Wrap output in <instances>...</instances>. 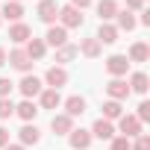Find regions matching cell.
<instances>
[{
    "mask_svg": "<svg viewBox=\"0 0 150 150\" xmlns=\"http://www.w3.org/2000/svg\"><path fill=\"white\" fill-rule=\"evenodd\" d=\"M59 27H65V30H77V27H83L86 24V15L80 12V9H74L71 3L68 6H59Z\"/></svg>",
    "mask_w": 150,
    "mask_h": 150,
    "instance_id": "1",
    "label": "cell"
},
{
    "mask_svg": "<svg viewBox=\"0 0 150 150\" xmlns=\"http://www.w3.org/2000/svg\"><path fill=\"white\" fill-rule=\"evenodd\" d=\"M141 129H144V124H141L135 115H127V112H124V115L118 118V129H115V132H121L124 138H129V141H132L135 135H141Z\"/></svg>",
    "mask_w": 150,
    "mask_h": 150,
    "instance_id": "2",
    "label": "cell"
},
{
    "mask_svg": "<svg viewBox=\"0 0 150 150\" xmlns=\"http://www.w3.org/2000/svg\"><path fill=\"white\" fill-rule=\"evenodd\" d=\"M106 71H109L112 80H124L127 71H129V59H127L124 53H112V56L106 59Z\"/></svg>",
    "mask_w": 150,
    "mask_h": 150,
    "instance_id": "3",
    "label": "cell"
},
{
    "mask_svg": "<svg viewBox=\"0 0 150 150\" xmlns=\"http://www.w3.org/2000/svg\"><path fill=\"white\" fill-rule=\"evenodd\" d=\"M18 88H21V94H24V100H35V97L41 94V88H44V83H41L38 77H33V74H24V77H21V83H18Z\"/></svg>",
    "mask_w": 150,
    "mask_h": 150,
    "instance_id": "4",
    "label": "cell"
},
{
    "mask_svg": "<svg viewBox=\"0 0 150 150\" xmlns=\"http://www.w3.org/2000/svg\"><path fill=\"white\" fill-rule=\"evenodd\" d=\"M6 62H9L15 71H21V74H30V71H33V59L27 56L24 47H15L12 53H6Z\"/></svg>",
    "mask_w": 150,
    "mask_h": 150,
    "instance_id": "5",
    "label": "cell"
},
{
    "mask_svg": "<svg viewBox=\"0 0 150 150\" xmlns=\"http://www.w3.org/2000/svg\"><path fill=\"white\" fill-rule=\"evenodd\" d=\"M47 88H62V86H68V71L62 68V65H53V68H47V74H44V80H41Z\"/></svg>",
    "mask_w": 150,
    "mask_h": 150,
    "instance_id": "6",
    "label": "cell"
},
{
    "mask_svg": "<svg viewBox=\"0 0 150 150\" xmlns=\"http://www.w3.org/2000/svg\"><path fill=\"white\" fill-rule=\"evenodd\" d=\"M35 15H38L41 24L53 27V24H56V15H59V3H56V0H41L38 9H35Z\"/></svg>",
    "mask_w": 150,
    "mask_h": 150,
    "instance_id": "7",
    "label": "cell"
},
{
    "mask_svg": "<svg viewBox=\"0 0 150 150\" xmlns=\"http://www.w3.org/2000/svg\"><path fill=\"white\" fill-rule=\"evenodd\" d=\"M106 94H109V100H118V103H124L132 91H129V86H127V80H109L106 83Z\"/></svg>",
    "mask_w": 150,
    "mask_h": 150,
    "instance_id": "8",
    "label": "cell"
},
{
    "mask_svg": "<svg viewBox=\"0 0 150 150\" xmlns=\"http://www.w3.org/2000/svg\"><path fill=\"white\" fill-rule=\"evenodd\" d=\"M38 112H41V109H38V103H35V100H21V103L15 106V115H18L24 124H35Z\"/></svg>",
    "mask_w": 150,
    "mask_h": 150,
    "instance_id": "9",
    "label": "cell"
},
{
    "mask_svg": "<svg viewBox=\"0 0 150 150\" xmlns=\"http://www.w3.org/2000/svg\"><path fill=\"white\" fill-rule=\"evenodd\" d=\"M68 144H71L74 150H88V147H91V132L83 129V127H80V129L74 127V129L68 132Z\"/></svg>",
    "mask_w": 150,
    "mask_h": 150,
    "instance_id": "10",
    "label": "cell"
},
{
    "mask_svg": "<svg viewBox=\"0 0 150 150\" xmlns=\"http://www.w3.org/2000/svg\"><path fill=\"white\" fill-rule=\"evenodd\" d=\"M88 132H91V138L112 141V138H115V124H112V121H103V118H97V121H94V127H91Z\"/></svg>",
    "mask_w": 150,
    "mask_h": 150,
    "instance_id": "11",
    "label": "cell"
},
{
    "mask_svg": "<svg viewBox=\"0 0 150 150\" xmlns=\"http://www.w3.org/2000/svg\"><path fill=\"white\" fill-rule=\"evenodd\" d=\"M44 44H47V47H62V44H68V30H65V27H59V24L47 27Z\"/></svg>",
    "mask_w": 150,
    "mask_h": 150,
    "instance_id": "12",
    "label": "cell"
},
{
    "mask_svg": "<svg viewBox=\"0 0 150 150\" xmlns=\"http://www.w3.org/2000/svg\"><path fill=\"white\" fill-rule=\"evenodd\" d=\"M62 106V94L56 88H41L38 94V109H59Z\"/></svg>",
    "mask_w": 150,
    "mask_h": 150,
    "instance_id": "13",
    "label": "cell"
},
{
    "mask_svg": "<svg viewBox=\"0 0 150 150\" xmlns=\"http://www.w3.org/2000/svg\"><path fill=\"white\" fill-rule=\"evenodd\" d=\"M18 144H24V147H30V144H38L41 141V129L35 127V124H24L21 129H18Z\"/></svg>",
    "mask_w": 150,
    "mask_h": 150,
    "instance_id": "14",
    "label": "cell"
},
{
    "mask_svg": "<svg viewBox=\"0 0 150 150\" xmlns=\"http://www.w3.org/2000/svg\"><path fill=\"white\" fill-rule=\"evenodd\" d=\"M115 27H118V33H132L135 27H138V21H135V12H127V9H118V15H115Z\"/></svg>",
    "mask_w": 150,
    "mask_h": 150,
    "instance_id": "15",
    "label": "cell"
},
{
    "mask_svg": "<svg viewBox=\"0 0 150 150\" xmlns=\"http://www.w3.org/2000/svg\"><path fill=\"white\" fill-rule=\"evenodd\" d=\"M30 38H33V30H30L24 21H18V24L9 27V41H15V44H27Z\"/></svg>",
    "mask_w": 150,
    "mask_h": 150,
    "instance_id": "16",
    "label": "cell"
},
{
    "mask_svg": "<svg viewBox=\"0 0 150 150\" xmlns=\"http://www.w3.org/2000/svg\"><path fill=\"white\" fill-rule=\"evenodd\" d=\"M24 50H27V56H30L33 62H41V59L47 56V44H44V38H35V35L27 41V47H24Z\"/></svg>",
    "mask_w": 150,
    "mask_h": 150,
    "instance_id": "17",
    "label": "cell"
},
{
    "mask_svg": "<svg viewBox=\"0 0 150 150\" xmlns=\"http://www.w3.org/2000/svg\"><path fill=\"white\" fill-rule=\"evenodd\" d=\"M50 129H53V135H68L74 129V118H68L65 112L62 115H53L50 118Z\"/></svg>",
    "mask_w": 150,
    "mask_h": 150,
    "instance_id": "18",
    "label": "cell"
},
{
    "mask_svg": "<svg viewBox=\"0 0 150 150\" xmlns=\"http://www.w3.org/2000/svg\"><path fill=\"white\" fill-rule=\"evenodd\" d=\"M62 106H65V115H68V118H80V115L86 112V97H80V94H74V97L62 100Z\"/></svg>",
    "mask_w": 150,
    "mask_h": 150,
    "instance_id": "19",
    "label": "cell"
},
{
    "mask_svg": "<svg viewBox=\"0 0 150 150\" xmlns=\"http://www.w3.org/2000/svg\"><path fill=\"white\" fill-rule=\"evenodd\" d=\"M77 50H80L86 59H97V56L103 53V44H100L97 38H83V41L77 44Z\"/></svg>",
    "mask_w": 150,
    "mask_h": 150,
    "instance_id": "20",
    "label": "cell"
},
{
    "mask_svg": "<svg viewBox=\"0 0 150 150\" xmlns=\"http://www.w3.org/2000/svg\"><path fill=\"white\" fill-rule=\"evenodd\" d=\"M118 3H115V0H100V3H97V18H100V24H109L115 15H118Z\"/></svg>",
    "mask_w": 150,
    "mask_h": 150,
    "instance_id": "21",
    "label": "cell"
},
{
    "mask_svg": "<svg viewBox=\"0 0 150 150\" xmlns=\"http://www.w3.org/2000/svg\"><path fill=\"white\" fill-rule=\"evenodd\" d=\"M80 56V50H77V44H62V47H56V65H68V62H74Z\"/></svg>",
    "mask_w": 150,
    "mask_h": 150,
    "instance_id": "22",
    "label": "cell"
},
{
    "mask_svg": "<svg viewBox=\"0 0 150 150\" xmlns=\"http://www.w3.org/2000/svg\"><path fill=\"white\" fill-rule=\"evenodd\" d=\"M129 91H135V94H147V88H150V80H147V74L144 71H135L132 77H129Z\"/></svg>",
    "mask_w": 150,
    "mask_h": 150,
    "instance_id": "23",
    "label": "cell"
},
{
    "mask_svg": "<svg viewBox=\"0 0 150 150\" xmlns=\"http://www.w3.org/2000/svg\"><path fill=\"white\" fill-rule=\"evenodd\" d=\"M118 35H121V33H118V27H115V24H100V30H97V35H94V38H97L100 44H115V41H118Z\"/></svg>",
    "mask_w": 150,
    "mask_h": 150,
    "instance_id": "24",
    "label": "cell"
},
{
    "mask_svg": "<svg viewBox=\"0 0 150 150\" xmlns=\"http://www.w3.org/2000/svg\"><path fill=\"white\" fill-rule=\"evenodd\" d=\"M127 59H129V65H132V62H138V65H141V62H147V59H150V47H147L144 41H135V44L129 47V56H127Z\"/></svg>",
    "mask_w": 150,
    "mask_h": 150,
    "instance_id": "25",
    "label": "cell"
},
{
    "mask_svg": "<svg viewBox=\"0 0 150 150\" xmlns=\"http://www.w3.org/2000/svg\"><path fill=\"white\" fill-rule=\"evenodd\" d=\"M0 18H6V21L18 24V21L24 18V6H21V3H3V9H0Z\"/></svg>",
    "mask_w": 150,
    "mask_h": 150,
    "instance_id": "26",
    "label": "cell"
},
{
    "mask_svg": "<svg viewBox=\"0 0 150 150\" xmlns=\"http://www.w3.org/2000/svg\"><path fill=\"white\" fill-rule=\"evenodd\" d=\"M121 115H124V106H121L118 100H106V103H103V115H100L103 121H118Z\"/></svg>",
    "mask_w": 150,
    "mask_h": 150,
    "instance_id": "27",
    "label": "cell"
},
{
    "mask_svg": "<svg viewBox=\"0 0 150 150\" xmlns=\"http://www.w3.org/2000/svg\"><path fill=\"white\" fill-rule=\"evenodd\" d=\"M12 115H15L12 97H0V121H6V118H12Z\"/></svg>",
    "mask_w": 150,
    "mask_h": 150,
    "instance_id": "28",
    "label": "cell"
},
{
    "mask_svg": "<svg viewBox=\"0 0 150 150\" xmlns=\"http://www.w3.org/2000/svg\"><path fill=\"white\" fill-rule=\"evenodd\" d=\"M129 150H150V135H147V132L135 135V138L129 141Z\"/></svg>",
    "mask_w": 150,
    "mask_h": 150,
    "instance_id": "29",
    "label": "cell"
},
{
    "mask_svg": "<svg viewBox=\"0 0 150 150\" xmlns=\"http://www.w3.org/2000/svg\"><path fill=\"white\" fill-rule=\"evenodd\" d=\"M135 118H138L141 124H147V121H150V103H147V100H141V103H138V109H135Z\"/></svg>",
    "mask_w": 150,
    "mask_h": 150,
    "instance_id": "30",
    "label": "cell"
},
{
    "mask_svg": "<svg viewBox=\"0 0 150 150\" xmlns=\"http://www.w3.org/2000/svg\"><path fill=\"white\" fill-rule=\"evenodd\" d=\"M109 147H112V150H129V138H124V135H115V138L109 141Z\"/></svg>",
    "mask_w": 150,
    "mask_h": 150,
    "instance_id": "31",
    "label": "cell"
},
{
    "mask_svg": "<svg viewBox=\"0 0 150 150\" xmlns=\"http://www.w3.org/2000/svg\"><path fill=\"white\" fill-rule=\"evenodd\" d=\"M12 88H15V83H12L9 77H0V97H9Z\"/></svg>",
    "mask_w": 150,
    "mask_h": 150,
    "instance_id": "32",
    "label": "cell"
},
{
    "mask_svg": "<svg viewBox=\"0 0 150 150\" xmlns=\"http://www.w3.org/2000/svg\"><path fill=\"white\" fill-rule=\"evenodd\" d=\"M127 3V12H141L144 9V0H124Z\"/></svg>",
    "mask_w": 150,
    "mask_h": 150,
    "instance_id": "33",
    "label": "cell"
},
{
    "mask_svg": "<svg viewBox=\"0 0 150 150\" xmlns=\"http://www.w3.org/2000/svg\"><path fill=\"white\" fill-rule=\"evenodd\" d=\"M91 3H94V0H71V6H74V9H80V12H83V9H88Z\"/></svg>",
    "mask_w": 150,
    "mask_h": 150,
    "instance_id": "34",
    "label": "cell"
},
{
    "mask_svg": "<svg viewBox=\"0 0 150 150\" xmlns=\"http://www.w3.org/2000/svg\"><path fill=\"white\" fill-rule=\"evenodd\" d=\"M135 21H138L141 27H150V12H147V9H141V18H135Z\"/></svg>",
    "mask_w": 150,
    "mask_h": 150,
    "instance_id": "35",
    "label": "cell"
},
{
    "mask_svg": "<svg viewBox=\"0 0 150 150\" xmlns=\"http://www.w3.org/2000/svg\"><path fill=\"white\" fill-rule=\"evenodd\" d=\"M6 144H9V129L0 127V147H6Z\"/></svg>",
    "mask_w": 150,
    "mask_h": 150,
    "instance_id": "36",
    "label": "cell"
},
{
    "mask_svg": "<svg viewBox=\"0 0 150 150\" xmlns=\"http://www.w3.org/2000/svg\"><path fill=\"white\" fill-rule=\"evenodd\" d=\"M3 150H27V147H24V144H6Z\"/></svg>",
    "mask_w": 150,
    "mask_h": 150,
    "instance_id": "37",
    "label": "cell"
},
{
    "mask_svg": "<svg viewBox=\"0 0 150 150\" xmlns=\"http://www.w3.org/2000/svg\"><path fill=\"white\" fill-rule=\"evenodd\" d=\"M3 65H6V50L0 47V68H3Z\"/></svg>",
    "mask_w": 150,
    "mask_h": 150,
    "instance_id": "38",
    "label": "cell"
},
{
    "mask_svg": "<svg viewBox=\"0 0 150 150\" xmlns=\"http://www.w3.org/2000/svg\"><path fill=\"white\" fill-rule=\"evenodd\" d=\"M6 3H21V0H6Z\"/></svg>",
    "mask_w": 150,
    "mask_h": 150,
    "instance_id": "39",
    "label": "cell"
},
{
    "mask_svg": "<svg viewBox=\"0 0 150 150\" xmlns=\"http://www.w3.org/2000/svg\"><path fill=\"white\" fill-rule=\"evenodd\" d=\"M0 24H3V18H0Z\"/></svg>",
    "mask_w": 150,
    "mask_h": 150,
    "instance_id": "40",
    "label": "cell"
}]
</instances>
